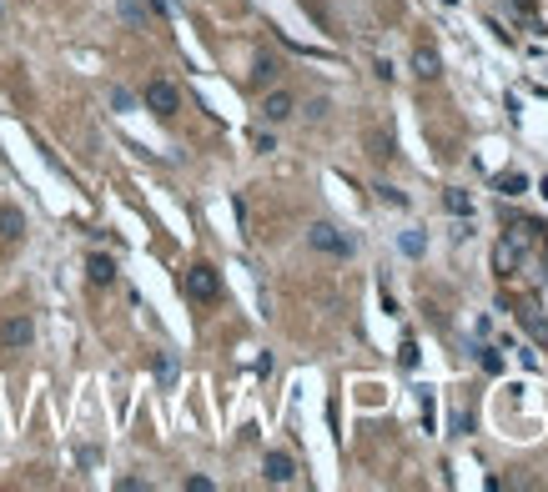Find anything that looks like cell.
Wrapping results in <instances>:
<instances>
[{
    "instance_id": "4fadbf2b",
    "label": "cell",
    "mask_w": 548,
    "mask_h": 492,
    "mask_svg": "<svg viewBox=\"0 0 548 492\" xmlns=\"http://www.w3.org/2000/svg\"><path fill=\"white\" fill-rule=\"evenodd\" d=\"M121 15L131 20V26H146V6H141V0H121Z\"/></svg>"
},
{
    "instance_id": "7a4b0ae2",
    "label": "cell",
    "mask_w": 548,
    "mask_h": 492,
    "mask_svg": "<svg viewBox=\"0 0 548 492\" xmlns=\"http://www.w3.org/2000/svg\"><path fill=\"white\" fill-rule=\"evenodd\" d=\"M307 241L317 246V251H327V256H352V237H342L332 221H312L307 226Z\"/></svg>"
},
{
    "instance_id": "6da1fadb",
    "label": "cell",
    "mask_w": 548,
    "mask_h": 492,
    "mask_svg": "<svg viewBox=\"0 0 548 492\" xmlns=\"http://www.w3.org/2000/svg\"><path fill=\"white\" fill-rule=\"evenodd\" d=\"M186 296H192V302H217L222 296V271L212 262H197L186 271Z\"/></svg>"
},
{
    "instance_id": "e0dca14e",
    "label": "cell",
    "mask_w": 548,
    "mask_h": 492,
    "mask_svg": "<svg viewBox=\"0 0 548 492\" xmlns=\"http://www.w3.org/2000/svg\"><path fill=\"white\" fill-rule=\"evenodd\" d=\"M212 487H217L212 477H186V492H212Z\"/></svg>"
},
{
    "instance_id": "ba28073f",
    "label": "cell",
    "mask_w": 548,
    "mask_h": 492,
    "mask_svg": "<svg viewBox=\"0 0 548 492\" xmlns=\"http://www.w3.org/2000/svg\"><path fill=\"white\" fill-rule=\"evenodd\" d=\"M0 237H6V241L26 237V217H20L15 206H0Z\"/></svg>"
},
{
    "instance_id": "8fae6325",
    "label": "cell",
    "mask_w": 548,
    "mask_h": 492,
    "mask_svg": "<svg viewBox=\"0 0 548 492\" xmlns=\"http://www.w3.org/2000/svg\"><path fill=\"white\" fill-rule=\"evenodd\" d=\"M523 186H529V181H523L518 171H508V176H498V191H503V196H523Z\"/></svg>"
},
{
    "instance_id": "9a60e30c",
    "label": "cell",
    "mask_w": 548,
    "mask_h": 492,
    "mask_svg": "<svg viewBox=\"0 0 548 492\" xmlns=\"http://www.w3.org/2000/svg\"><path fill=\"white\" fill-rule=\"evenodd\" d=\"M433 417H438V407H433V392H423V427L433 432Z\"/></svg>"
},
{
    "instance_id": "9c48e42d",
    "label": "cell",
    "mask_w": 548,
    "mask_h": 492,
    "mask_svg": "<svg viewBox=\"0 0 548 492\" xmlns=\"http://www.w3.org/2000/svg\"><path fill=\"white\" fill-rule=\"evenodd\" d=\"M413 71L423 76V80H433V76L442 71V66H438V51H433V46H417V51H413Z\"/></svg>"
},
{
    "instance_id": "2e32d148",
    "label": "cell",
    "mask_w": 548,
    "mask_h": 492,
    "mask_svg": "<svg viewBox=\"0 0 548 492\" xmlns=\"http://www.w3.org/2000/svg\"><path fill=\"white\" fill-rule=\"evenodd\" d=\"M111 105H116V111H131L136 101H131V91H111Z\"/></svg>"
},
{
    "instance_id": "277c9868",
    "label": "cell",
    "mask_w": 548,
    "mask_h": 492,
    "mask_svg": "<svg viewBox=\"0 0 548 492\" xmlns=\"http://www.w3.org/2000/svg\"><path fill=\"white\" fill-rule=\"evenodd\" d=\"M31 337H35L31 316H10V322L0 327V341H6V347H31Z\"/></svg>"
},
{
    "instance_id": "30bf717a",
    "label": "cell",
    "mask_w": 548,
    "mask_h": 492,
    "mask_svg": "<svg viewBox=\"0 0 548 492\" xmlns=\"http://www.w3.org/2000/svg\"><path fill=\"white\" fill-rule=\"evenodd\" d=\"M251 80H257V85H272V80H277V60H272V56H257V71H251Z\"/></svg>"
},
{
    "instance_id": "ac0fdd59",
    "label": "cell",
    "mask_w": 548,
    "mask_h": 492,
    "mask_svg": "<svg viewBox=\"0 0 548 492\" xmlns=\"http://www.w3.org/2000/svg\"><path fill=\"white\" fill-rule=\"evenodd\" d=\"M403 251L417 256V251H423V237H417V231H408V237H403Z\"/></svg>"
},
{
    "instance_id": "5bb4252c",
    "label": "cell",
    "mask_w": 548,
    "mask_h": 492,
    "mask_svg": "<svg viewBox=\"0 0 548 492\" xmlns=\"http://www.w3.org/2000/svg\"><path fill=\"white\" fill-rule=\"evenodd\" d=\"M442 201H448V211H458V217H468V211H473V201L463 196V191H448V196H442Z\"/></svg>"
},
{
    "instance_id": "3957f363",
    "label": "cell",
    "mask_w": 548,
    "mask_h": 492,
    "mask_svg": "<svg viewBox=\"0 0 548 492\" xmlns=\"http://www.w3.org/2000/svg\"><path fill=\"white\" fill-rule=\"evenodd\" d=\"M146 111H151V116H176L181 111V91H176V85L172 80H151V85H146Z\"/></svg>"
},
{
    "instance_id": "7c38bea8",
    "label": "cell",
    "mask_w": 548,
    "mask_h": 492,
    "mask_svg": "<svg viewBox=\"0 0 548 492\" xmlns=\"http://www.w3.org/2000/svg\"><path fill=\"white\" fill-rule=\"evenodd\" d=\"M156 377L161 382H176V357L172 352H156Z\"/></svg>"
},
{
    "instance_id": "52a82bcc",
    "label": "cell",
    "mask_w": 548,
    "mask_h": 492,
    "mask_svg": "<svg viewBox=\"0 0 548 492\" xmlns=\"http://www.w3.org/2000/svg\"><path fill=\"white\" fill-rule=\"evenodd\" d=\"M86 276H91L96 287H111V282H116V262L96 251V256H86Z\"/></svg>"
},
{
    "instance_id": "8992f818",
    "label": "cell",
    "mask_w": 548,
    "mask_h": 492,
    "mask_svg": "<svg viewBox=\"0 0 548 492\" xmlns=\"http://www.w3.org/2000/svg\"><path fill=\"white\" fill-rule=\"evenodd\" d=\"M262 473H267V482H292V477H297V462H292L287 452H267Z\"/></svg>"
},
{
    "instance_id": "5b68a950",
    "label": "cell",
    "mask_w": 548,
    "mask_h": 492,
    "mask_svg": "<svg viewBox=\"0 0 548 492\" xmlns=\"http://www.w3.org/2000/svg\"><path fill=\"white\" fill-rule=\"evenodd\" d=\"M292 111H297V101H292V96H287V91H272V96H267V101H262V116H267V121H272V126H282V121H287V116H292Z\"/></svg>"
}]
</instances>
